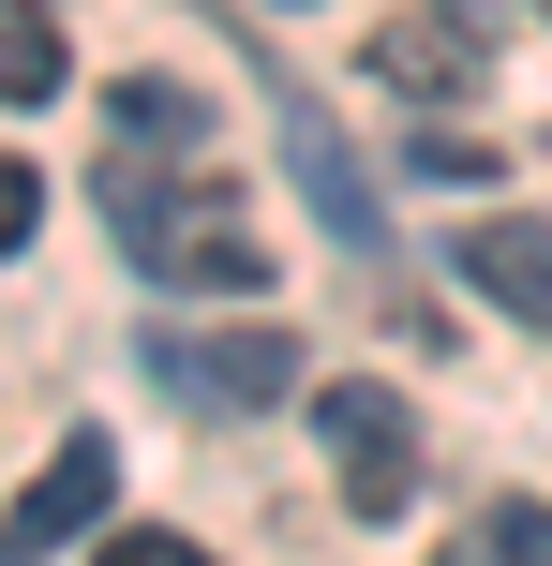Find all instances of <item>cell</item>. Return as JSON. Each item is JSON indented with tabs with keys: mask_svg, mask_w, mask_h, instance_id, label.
Here are the masks:
<instances>
[{
	"mask_svg": "<svg viewBox=\"0 0 552 566\" xmlns=\"http://www.w3.org/2000/svg\"><path fill=\"white\" fill-rule=\"evenodd\" d=\"M269 119H284V165H299V195L329 209V239H344V254H388V224H374V179L344 165V135H329V105L269 75Z\"/></svg>",
	"mask_w": 552,
	"mask_h": 566,
	"instance_id": "cell-5",
	"label": "cell"
},
{
	"mask_svg": "<svg viewBox=\"0 0 552 566\" xmlns=\"http://www.w3.org/2000/svg\"><path fill=\"white\" fill-rule=\"evenodd\" d=\"M538 15H552V0H538Z\"/></svg>",
	"mask_w": 552,
	"mask_h": 566,
	"instance_id": "cell-13",
	"label": "cell"
},
{
	"mask_svg": "<svg viewBox=\"0 0 552 566\" xmlns=\"http://www.w3.org/2000/svg\"><path fill=\"white\" fill-rule=\"evenodd\" d=\"M119 149H149V165H165V149H195L209 135V105H195V90H179V75H119Z\"/></svg>",
	"mask_w": 552,
	"mask_h": 566,
	"instance_id": "cell-9",
	"label": "cell"
},
{
	"mask_svg": "<svg viewBox=\"0 0 552 566\" xmlns=\"http://www.w3.org/2000/svg\"><path fill=\"white\" fill-rule=\"evenodd\" d=\"M30 224H45V179H30L15 149H0V254H30Z\"/></svg>",
	"mask_w": 552,
	"mask_h": 566,
	"instance_id": "cell-11",
	"label": "cell"
},
{
	"mask_svg": "<svg viewBox=\"0 0 552 566\" xmlns=\"http://www.w3.org/2000/svg\"><path fill=\"white\" fill-rule=\"evenodd\" d=\"M464 283H478L493 313H523V328H552V224H538V209L464 224Z\"/></svg>",
	"mask_w": 552,
	"mask_h": 566,
	"instance_id": "cell-7",
	"label": "cell"
},
{
	"mask_svg": "<svg viewBox=\"0 0 552 566\" xmlns=\"http://www.w3.org/2000/svg\"><path fill=\"white\" fill-rule=\"evenodd\" d=\"M448 566H552V507L538 492H493V507L448 537Z\"/></svg>",
	"mask_w": 552,
	"mask_h": 566,
	"instance_id": "cell-10",
	"label": "cell"
},
{
	"mask_svg": "<svg viewBox=\"0 0 552 566\" xmlns=\"http://www.w3.org/2000/svg\"><path fill=\"white\" fill-rule=\"evenodd\" d=\"M75 75V45H60L45 0H0V105H45V90Z\"/></svg>",
	"mask_w": 552,
	"mask_h": 566,
	"instance_id": "cell-8",
	"label": "cell"
},
{
	"mask_svg": "<svg viewBox=\"0 0 552 566\" xmlns=\"http://www.w3.org/2000/svg\"><path fill=\"white\" fill-rule=\"evenodd\" d=\"M374 75L418 90V105H464L478 75H493V30L464 15V0H418V15H374Z\"/></svg>",
	"mask_w": 552,
	"mask_h": 566,
	"instance_id": "cell-4",
	"label": "cell"
},
{
	"mask_svg": "<svg viewBox=\"0 0 552 566\" xmlns=\"http://www.w3.org/2000/svg\"><path fill=\"white\" fill-rule=\"evenodd\" d=\"M105 492H119V448H105V432H60V462L15 492V522H0V566H30V552L90 537V522H105Z\"/></svg>",
	"mask_w": 552,
	"mask_h": 566,
	"instance_id": "cell-6",
	"label": "cell"
},
{
	"mask_svg": "<svg viewBox=\"0 0 552 566\" xmlns=\"http://www.w3.org/2000/svg\"><path fill=\"white\" fill-rule=\"evenodd\" d=\"M105 566H209L195 537H165V522H135V537H105Z\"/></svg>",
	"mask_w": 552,
	"mask_h": 566,
	"instance_id": "cell-12",
	"label": "cell"
},
{
	"mask_svg": "<svg viewBox=\"0 0 552 566\" xmlns=\"http://www.w3.org/2000/svg\"><path fill=\"white\" fill-rule=\"evenodd\" d=\"M314 432H329V462H344V507L358 522H388L418 492V418H404V388H314Z\"/></svg>",
	"mask_w": 552,
	"mask_h": 566,
	"instance_id": "cell-3",
	"label": "cell"
},
{
	"mask_svg": "<svg viewBox=\"0 0 552 566\" xmlns=\"http://www.w3.org/2000/svg\"><path fill=\"white\" fill-rule=\"evenodd\" d=\"M105 224H119V254L149 283H179V298H239V283L269 269L254 209H239L225 179H165L149 149H105Z\"/></svg>",
	"mask_w": 552,
	"mask_h": 566,
	"instance_id": "cell-1",
	"label": "cell"
},
{
	"mask_svg": "<svg viewBox=\"0 0 552 566\" xmlns=\"http://www.w3.org/2000/svg\"><path fill=\"white\" fill-rule=\"evenodd\" d=\"M149 373H165L195 418H269V402L299 388V343H284V328H165Z\"/></svg>",
	"mask_w": 552,
	"mask_h": 566,
	"instance_id": "cell-2",
	"label": "cell"
}]
</instances>
